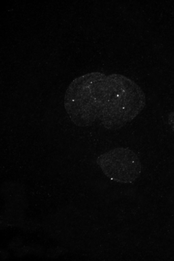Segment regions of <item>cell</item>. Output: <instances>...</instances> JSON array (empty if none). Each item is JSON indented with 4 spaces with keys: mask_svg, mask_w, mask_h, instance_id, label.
Here are the masks:
<instances>
[{
    "mask_svg": "<svg viewBox=\"0 0 174 261\" xmlns=\"http://www.w3.org/2000/svg\"><path fill=\"white\" fill-rule=\"evenodd\" d=\"M145 106L144 92L137 83L124 75H107L105 101L99 117L104 127L120 129L133 120Z\"/></svg>",
    "mask_w": 174,
    "mask_h": 261,
    "instance_id": "cell-1",
    "label": "cell"
},
{
    "mask_svg": "<svg viewBox=\"0 0 174 261\" xmlns=\"http://www.w3.org/2000/svg\"><path fill=\"white\" fill-rule=\"evenodd\" d=\"M169 124L174 132V111L169 116Z\"/></svg>",
    "mask_w": 174,
    "mask_h": 261,
    "instance_id": "cell-4",
    "label": "cell"
},
{
    "mask_svg": "<svg viewBox=\"0 0 174 261\" xmlns=\"http://www.w3.org/2000/svg\"><path fill=\"white\" fill-rule=\"evenodd\" d=\"M96 163L111 180L130 184L141 173V164L135 152L127 147H117L98 156Z\"/></svg>",
    "mask_w": 174,
    "mask_h": 261,
    "instance_id": "cell-3",
    "label": "cell"
},
{
    "mask_svg": "<svg viewBox=\"0 0 174 261\" xmlns=\"http://www.w3.org/2000/svg\"><path fill=\"white\" fill-rule=\"evenodd\" d=\"M107 77L104 73H89L69 85L64 107L75 125L86 127L99 119L105 101Z\"/></svg>",
    "mask_w": 174,
    "mask_h": 261,
    "instance_id": "cell-2",
    "label": "cell"
}]
</instances>
